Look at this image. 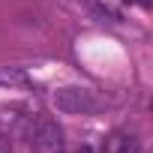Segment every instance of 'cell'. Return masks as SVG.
<instances>
[{"label": "cell", "instance_id": "cell-4", "mask_svg": "<svg viewBox=\"0 0 153 153\" xmlns=\"http://www.w3.org/2000/svg\"><path fill=\"white\" fill-rule=\"evenodd\" d=\"M0 84H6V87H27L30 78L21 69H15V66H3L0 69Z\"/></svg>", "mask_w": 153, "mask_h": 153}, {"label": "cell", "instance_id": "cell-3", "mask_svg": "<svg viewBox=\"0 0 153 153\" xmlns=\"http://www.w3.org/2000/svg\"><path fill=\"white\" fill-rule=\"evenodd\" d=\"M135 150H138V144H135V138L126 135V132L108 135V138H105V147H102V153H135Z\"/></svg>", "mask_w": 153, "mask_h": 153}, {"label": "cell", "instance_id": "cell-5", "mask_svg": "<svg viewBox=\"0 0 153 153\" xmlns=\"http://www.w3.org/2000/svg\"><path fill=\"white\" fill-rule=\"evenodd\" d=\"M75 153H96V150H93V147H87V144H84V147H78V150H75Z\"/></svg>", "mask_w": 153, "mask_h": 153}, {"label": "cell", "instance_id": "cell-1", "mask_svg": "<svg viewBox=\"0 0 153 153\" xmlns=\"http://www.w3.org/2000/svg\"><path fill=\"white\" fill-rule=\"evenodd\" d=\"M54 105L63 114H93L99 108V99L87 87H60L54 93Z\"/></svg>", "mask_w": 153, "mask_h": 153}, {"label": "cell", "instance_id": "cell-2", "mask_svg": "<svg viewBox=\"0 0 153 153\" xmlns=\"http://www.w3.org/2000/svg\"><path fill=\"white\" fill-rule=\"evenodd\" d=\"M30 138L36 144V153H63V132L60 126L51 120V117H36L33 129H30Z\"/></svg>", "mask_w": 153, "mask_h": 153}, {"label": "cell", "instance_id": "cell-6", "mask_svg": "<svg viewBox=\"0 0 153 153\" xmlns=\"http://www.w3.org/2000/svg\"><path fill=\"white\" fill-rule=\"evenodd\" d=\"M129 3H138V6H144V9H147V6H150V0H129Z\"/></svg>", "mask_w": 153, "mask_h": 153}]
</instances>
